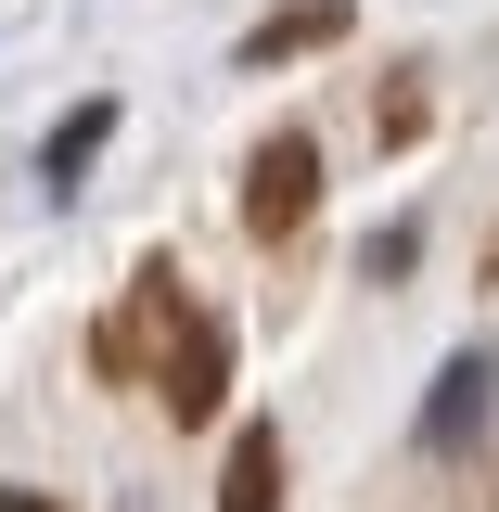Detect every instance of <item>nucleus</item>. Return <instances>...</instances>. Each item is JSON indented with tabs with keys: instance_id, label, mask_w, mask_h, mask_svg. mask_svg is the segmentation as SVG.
Instances as JSON below:
<instances>
[{
	"instance_id": "423d86ee",
	"label": "nucleus",
	"mask_w": 499,
	"mask_h": 512,
	"mask_svg": "<svg viewBox=\"0 0 499 512\" xmlns=\"http://www.w3.org/2000/svg\"><path fill=\"white\" fill-rule=\"evenodd\" d=\"M103 128H116V103H77V116H64V141H52V180H77V167L103 154Z\"/></svg>"
},
{
	"instance_id": "39448f33",
	"label": "nucleus",
	"mask_w": 499,
	"mask_h": 512,
	"mask_svg": "<svg viewBox=\"0 0 499 512\" xmlns=\"http://www.w3.org/2000/svg\"><path fill=\"white\" fill-rule=\"evenodd\" d=\"M218 512H282V436H269V423L231 436V461H218Z\"/></svg>"
},
{
	"instance_id": "0eeeda50",
	"label": "nucleus",
	"mask_w": 499,
	"mask_h": 512,
	"mask_svg": "<svg viewBox=\"0 0 499 512\" xmlns=\"http://www.w3.org/2000/svg\"><path fill=\"white\" fill-rule=\"evenodd\" d=\"M384 141H423V77H384Z\"/></svg>"
},
{
	"instance_id": "20e7f679",
	"label": "nucleus",
	"mask_w": 499,
	"mask_h": 512,
	"mask_svg": "<svg viewBox=\"0 0 499 512\" xmlns=\"http://www.w3.org/2000/svg\"><path fill=\"white\" fill-rule=\"evenodd\" d=\"M487 346H474V359H448V372H436V397H423V448H461V436H474V423H487Z\"/></svg>"
},
{
	"instance_id": "f03ea898",
	"label": "nucleus",
	"mask_w": 499,
	"mask_h": 512,
	"mask_svg": "<svg viewBox=\"0 0 499 512\" xmlns=\"http://www.w3.org/2000/svg\"><path fill=\"white\" fill-rule=\"evenodd\" d=\"M308 205H320V141L308 128H269V141L244 154V231L256 244H295Z\"/></svg>"
},
{
	"instance_id": "6e6552de",
	"label": "nucleus",
	"mask_w": 499,
	"mask_h": 512,
	"mask_svg": "<svg viewBox=\"0 0 499 512\" xmlns=\"http://www.w3.org/2000/svg\"><path fill=\"white\" fill-rule=\"evenodd\" d=\"M0 512H64V500H39V487H0Z\"/></svg>"
},
{
	"instance_id": "f257e3e1",
	"label": "nucleus",
	"mask_w": 499,
	"mask_h": 512,
	"mask_svg": "<svg viewBox=\"0 0 499 512\" xmlns=\"http://www.w3.org/2000/svg\"><path fill=\"white\" fill-rule=\"evenodd\" d=\"M128 320H141V346H154V397H167V423H218V410H231V333H218V308H192L180 269L141 256Z\"/></svg>"
},
{
	"instance_id": "7ed1b4c3",
	"label": "nucleus",
	"mask_w": 499,
	"mask_h": 512,
	"mask_svg": "<svg viewBox=\"0 0 499 512\" xmlns=\"http://www.w3.org/2000/svg\"><path fill=\"white\" fill-rule=\"evenodd\" d=\"M346 39V0H282L269 26H244V64H308Z\"/></svg>"
}]
</instances>
